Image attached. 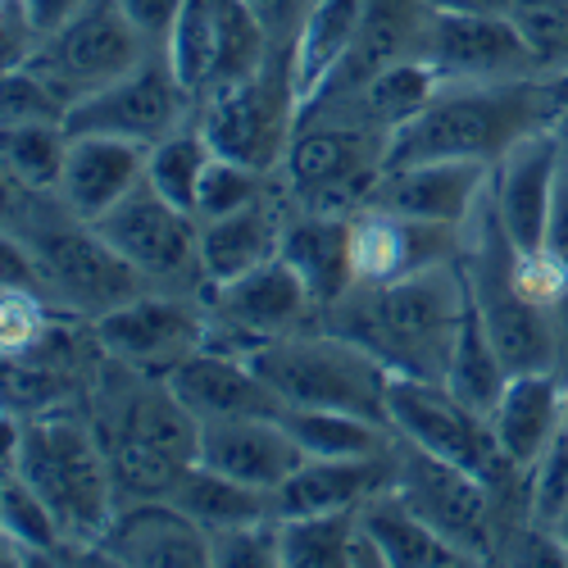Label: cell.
Wrapping results in <instances>:
<instances>
[{
	"label": "cell",
	"mask_w": 568,
	"mask_h": 568,
	"mask_svg": "<svg viewBox=\"0 0 568 568\" xmlns=\"http://www.w3.org/2000/svg\"><path fill=\"white\" fill-rule=\"evenodd\" d=\"M182 6H186V0H119V10L132 19V28L146 37L155 51H164V45H169Z\"/></svg>",
	"instance_id": "cell-42"
},
{
	"label": "cell",
	"mask_w": 568,
	"mask_h": 568,
	"mask_svg": "<svg viewBox=\"0 0 568 568\" xmlns=\"http://www.w3.org/2000/svg\"><path fill=\"white\" fill-rule=\"evenodd\" d=\"M151 55H155V45L132 28V19L119 10V0H87L64 28L37 41V51L23 64L64 105H78L82 97L119 82Z\"/></svg>",
	"instance_id": "cell-8"
},
{
	"label": "cell",
	"mask_w": 568,
	"mask_h": 568,
	"mask_svg": "<svg viewBox=\"0 0 568 568\" xmlns=\"http://www.w3.org/2000/svg\"><path fill=\"white\" fill-rule=\"evenodd\" d=\"M423 60H433L446 82H500L541 73L528 37L509 14H455L433 10L423 32Z\"/></svg>",
	"instance_id": "cell-14"
},
{
	"label": "cell",
	"mask_w": 568,
	"mask_h": 568,
	"mask_svg": "<svg viewBox=\"0 0 568 568\" xmlns=\"http://www.w3.org/2000/svg\"><path fill=\"white\" fill-rule=\"evenodd\" d=\"M273 51V32L246 0H186L164 45L169 69L192 105H205L219 91L260 73Z\"/></svg>",
	"instance_id": "cell-5"
},
{
	"label": "cell",
	"mask_w": 568,
	"mask_h": 568,
	"mask_svg": "<svg viewBox=\"0 0 568 568\" xmlns=\"http://www.w3.org/2000/svg\"><path fill=\"white\" fill-rule=\"evenodd\" d=\"M264 192V173L246 169V164H232L223 155H214L210 173H205V186H201V205H196V219H219V214H232V210H246Z\"/></svg>",
	"instance_id": "cell-40"
},
{
	"label": "cell",
	"mask_w": 568,
	"mask_h": 568,
	"mask_svg": "<svg viewBox=\"0 0 568 568\" xmlns=\"http://www.w3.org/2000/svg\"><path fill=\"white\" fill-rule=\"evenodd\" d=\"M6 155V178L23 192H55L69 160V132L64 123H14L0 136Z\"/></svg>",
	"instance_id": "cell-36"
},
{
	"label": "cell",
	"mask_w": 568,
	"mask_h": 568,
	"mask_svg": "<svg viewBox=\"0 0 568 568\" xmlns=\"http://www.w3.org/2000/svg\"><path fill=\"white\" fill-rule=\"evenodd\" d=\"M564 146L555 132H528L491 169V205L509 236L514 255H537L546 246V227L564 173Z\"/></svg>",
	"instance_id": "cell-15"
},
{
	"label": "cell",
	"mask_w": 568,
	"mask_h": 568,
	"mask_svg": "<svg viewBox=\"0 0 568 568\" xmlns=\"http://www.w3.org/2000/svg\"><path fill=\"white\" fill-rule=\"evenodd\" d=\"M564 509H568V423L528 473V524L555 532Z\"/></svg>",
	"instance_id": "cell-38"
},
{
	"label": "cell",
	"mask_w": 568,
	"mask_h": 568,
	"mask_svg": "<svg viewBox=\"0 0 568 568\" xmlns=\"http://www.w3.org/2000/svg\"><path fill=\"white\" fill-rule=\"evenodd\" d=\"M164 383L173 396L192 409L201 423L210 418H236V414H287L282 400L264 377L251 368L246 355H227V351H192L182 364L164 373Z\"/></svg>",
	"instance_id": "cell-22"
},
{
	"label": "cell",
	"mask_w": 568,
	"mask_h": 568,
	"mask_svg": "<svg viewBox=\"0 0 568 568\" xmlns=\"http://www.w3.org/2000/svg\"><path fill=\"white\" fill-rule=\"evenodd\" d=\"M359 509L277 518V564L282 568H342L351 564V537Z\"/></svg>",
	"instance_id": "cell-34"
},
{
	"label": "cell",
	"mask_w": 568,
	"mask_h": 568,
	"mask_svg": "<svg viewBox=\"0 0 568 568\" xmlns=\"http://www.w3.org/2000/svg\"><path fill=\"white\" fill-rule=\"evenodd\" d=\"M0 114H6V128H14V123H64L69 105L28 64H14V69H6Z\"/></svg>",
	"instance_id": "cell-41"
},
{
	"label": "cell",
	"mask_w": 568,
	"mask_h": 568,
	"mask_svg": "<svg viewBox=\"0 0 568 568\" xmlns=\"http://www.w3.org/2000/svg\"><path fill=\"white\" fill-rule=\"evenodd\" d=\"M91 227L151 282L201 273V219L164 201L146 178Z\"/></svg>",
	"instance_id": "cell-13"
},
{
	"label": "cell",
	"mask_w": 568,
	"mask_h": 568,
	"mask_svg": "<svg viewBox=\"0 0 568 568\" xmlns=\"http://www.w3.org/2000/svg\"><path fill=\"white\" fill-rule=\"evenodd\" d=\"M392 491L450 541L468 564H487L496 555V496L491 483L459 464H446L396 437L392 446Z\"/></svg>",
	"instance_id": "cell-9"
},
{
	"label": "cell",
	"mask_w": 568,
	"mask_h": 568,
	"mask_svg": "<svg viewBox=\"0 0 568 568\" xmlns=\"http://www.w3.org/2000/svg\"><path fill=\"white\" fill-rule=\"evenodd\" d=\"M0 524H6V541L23 546L28 555H60L73 550L64 528L55 524V514L45 509V500L19 478L14 468H6V496H0Z\"/></svg>",
	"instance_id": "cell-37"
},
{
	"label": "cell",
	"mask_w": 568,
	"mask_h": 568,
	"mask_svg": "<svg viewBox=\"0 0 568 568\" xmlns=\"http://www.w3.org/2000/svg\"><path fill=\"white\" fill-rule=\"evenodd\" d=\"M459 227L418 223L387 210L355 214V287L359 282H396L450 260Z\"/></svg>",
	"instance_id": "cell-24"
},
{
	"label": "cell",
	"mask_w": 568,
	"mask_h": 568,
	"mask_svg": "<svg viewBox=\"0 0 568 568\" xmlns=\"http://www.w3.org/2000/svg\"><path fill=\"white\" fill-rule=\"evenodd\" d=\"M97 337L105 355H114L119 364L164 377L173 364H182L192 351L205 346V318L186 301L141 292L97 318Z\"/></svg>",
	"instance_id": "cell-17"
},
{
	"label": "cell",
	"mask_w": 568,
	"mask_h": 568,
	"mask_svg": "<svg viewBox=\"0 0 568 568\" xmlns=\"http://www.w3.org/2000/svg\"><path fill=\"white\" fill-rule=\"evenodd\" d=\"M146 160H151V146H141V141L69 136V160H64V178L55 186V201L64 205V214L97 223L146 178Z\"/></svg>",
	"instance_id": "cell-23"
},
{
	"label": "cell",
	"mask_w": 568,
	"mask_h": 568,
	"mask_svg": "<svg viewBox=\"0 0 568 568\" xmlns=\"http://www.w3.org/2000/svg\"><path fill=\"white\" fill-rule=\"evenodd\" d=\"M555 537H559V546L568 550V509H564V518H559V524H555Z\"/></svg>",
	"instance_id": "cell-45"
},
{
	"label": "cell",
	"mask_w": 568,
	"mask_h": 568,
	"mask_svg": "<svg viewBox=\"0 0 568 568\" xmlns=\"http://www.w3.org/2000/svg\"><path fill=\"white\" fill-rule=\"evenodd\" d=\"M19 236V232H14ZM28 251L37 260V287L60 301L73 314L101 318L119 310L123 301L141 296L146 277H141L105 236L82 219H45L37 214L28 227Z\"/></svg>",
	"instance_id": "cell-7"
},
{
	"label": "cell",
	"mask_w": 568,
	"mask_h": 568,
	"mask_svg": "<svg viewBox=\"0 0 568 568\" xmlns=\"http://www.w3.org/2000/svg\"><path fill=\"white\" fill-rule=\"evenodd\" d=\"M487 160H423V164H396L383 169L373 182L364 210H387L400 219L418 223H442V227H464L473 210L483 205L491 186Z\"/></svg>",
	"instance_id": "cell-16"
},
{
	"label": "cell",
	"mask_w": 568,
	"mask_h": 568,
	"mask_svg": "<svg viewBox=\"0 0 568 568\" xmlns=\"http://www.w3.org/2000/svg\"><path fill=\"white\" fill-rule=\"evenodd\" d=\"M101 555L128 568H205L214 564V537L173 500H123Z\"/></svg>",
	"instance_id": "cell-19"
},
{
	"label": "cell",
	"mask_w": 568,
	"mask_h": 568,
	"mask_svg": "<svg viewBox=\"0 0 568 568\" xmlns=\"http://www.w3.org/2000/svg\"><path fill=\"white\" fill-rule=\"evenodd\" d=\"M305 459V446L292 437L282 414H236L201 423V464L242 487L273 491Z\"/></svg>",
	"instance_id": "cell-18"
},
{
	"label": "cell",
	"mask_w": 568,
	"mask_h": 568,
	"mask_svg": "<svg viewBox=\"0 0 568 568\" xmlns=\"http://www.w3.org/2000/svg\"><path fill=\"white\" fill-rule=\"evenodd\" d=\"M296 119H301V97L292 78V45L287 51L277 45L260 73L201 105V132L210 136L214 155L246 164L255 173L282 169L292 136L301 128Z\"/></svg>",
	"instance_id": "cell-6"
},
{
	"label": "cell",
	"mask_w": 568,
	"mask_h": 568,
	"mask_svg": "<svg viewBox=\"0 0 568 568\" xmlns=\"http://www.w3.org/2000/svg\"><path fill=\"white\" fill-rule=\"evenodd\" d=\"M487 418H491V433H496L509 468L532 473V464L546 455V446L568 423V377L559 368L509 373L505 392Z\"/></svg>",
	"instance_id": "cell-21"
},
{
	"label": "cell",
	"mask_w": 568,
	"mask_h": 568,
	"mask_svg": "<svg viewBox=\"0 0 568 568\" xmlns=\"http://www.w3.org/2000/svg\"><path fill=\"white\" fill-rule=\"evenodd\" d=\"M251 368L296 409H342L392 428V368L342 333H287L246 351Z\"/></svg>",
	"instance_id": "cell-4"
},
{
	"label": "cell",
	"mask_w": 568,
	"mask_h": 568,
	"mask_svg": "<svg viewBox=\"0 0 568 568\" xmlns=\"http://www.w3.org/2000/svg\"><path fill=\"white\" fill-rule=\"evenodd\" d=\"M555 87L537 78L500 82H446L428 110H418L387 136V164L423 160H487L496 164L518 136L541 128L555 110Z\"/></svg>",
	"instance_id": "cell-2"
},
{
	"label": "cell",
	"mask_w": 568,
	"mask_h": 568,
	"mask_svg": "<svg viewBox=\"0 0 568 568\" xmlns=\"http://www.w3.org/2000/svg\"><path fill=\"white\" fill-rule=\"evenodd\" d=\"M509 19L528 37L541 73L568 69V0H518Z\"/></svg>",
	"instance_id": "cell-39"
},
{
	"label": "cell",
	"mask_w": 568,
	"mask_h": 568,
	"mask_svg": "<svg viewBox=\"0 0 568 568\" xmlns=\"http://www.w3.org/2000/svg\"><path fill=\"white\" fill-rule=\"evenodd\" d=\"M282 423L292 428V437L305 446V455L318 459H359V455H392L396 433L383 428L373 418L342 414V409H296L287 405Z\"/></svg>",
	"instance_id": "cell-31"
},
{
	"label": "cell",
	"mask_w": 568,
	"mask_h": 568,
	"mask_svg": "<svg viewBox=\"0 0 568 568\" xmlns=\"http://www.w3.org/2000/svg\"><path fill=\"white\" fill-rule=\"evenodd\" d=\"M505 359L487 333V323L478 314V305H473V292H468V310H464V323H459V337H455V351H450V368H446V387L473 405V409H483L491 414V405L500 400L505 392Z\"/></svg>",
	"instance_id": "cell-32"
},
{
	"label": "cell",
	"mask_w": 568,
	"mask_h": 568,
	"mask_svg": "<svg viewBox=\"0 0 568 568\" xmlns=\"http://www.w3.org/2000/svg\"><path fill=\"white\" fill-rule=\"evenodd\" d=\"M164 500H173L182 514H192L210 537L232 532V528H246V524H260V518H273L268 491H255V487L232 483V478H223V473L205 468L201 459L182 473L178 487H173Z\"/></svg>",
	"instance_id": "cell-30"
},
{
	"label": "cell",
	"mask_w": 568,
	"mask_h": 568,
	"mask_svg": "<svg viewBox=\"0 0 568 568\" xmlns=\"http://www.w3.org/2000/svg\"><path fill=\"white\" fill-rule=\"evenodd\" d=\"M246 6L255 10V19L273 32V41H292L301 19L310 14L314 0H246Z\"/></svg>",
	"instance_id": "cell-43"
},
{
	"label": "cell",
	"mask_w": 568,
	"mask_h": 568,
	"mask_svg": "<svg viewBox=\"0 0 568 568\" xmlns=\"http://www.w3.org/2000/svg\"><path fill=\"white\" fill-rule=\"evenodd\" d=\"M6 468H14L45 500L73 550H101V537L110 532L119 509V491L105 446L78 418L28 414V423H19V414H10Z\"/></svg>",
	"instance_id": "cell-3"
},
{
	"label": "cell",
	"mask_w": 568,
	"mask_h": 568,
	"mask_svg": "<svg viewBox=\"0 0 568 568\" xmlns=\"http://www.w3.org/2000/svg\"><path fill=\"white\" fill-rule=\"evenodd\" d=\"M282 260L310 287L318 310H333L355 287V214H314L305 210L282 227Z\"/></svg>",
	"instance_id": "cell-26"
},
{
	"label": "cell",
	"mask_w": 568,
	"mask_h": 568,
	"mask_svg": "<svg viewBox=\"0 0 568 568\" xmlns=\"http://www.w3.org/2000/svg\"><path fill=\"white\" fill-rule=\"evenodd\" d=\"M442 87H446V78L437 73L433 60L409 55V60L383 69L364 91H355V97H364L368 123H377V128H400V123L414 119L418 110H428V105L437 101Z\"/></svg>",
	"instance_id": "cell-35"
},
{
	"label": "cell",
	"mask_w": 568,
	"mask_h": 568,
	"mask_svg": "<svg viewBox=\"0 0 568 568\" xmlns=\"http://www.w3.org/2000/svg\"><path fill=\"white\" fill-rule=\"evenodd\" d=\"M368 0H314L310 14L301 19L292 45V78H296V97H301V119L323 101L327 82L337 78L346 64L351 45L359 37Z\"/></svg>",
	"instance_id": "cell-27"
},
{
	"label": "cell",
	"mask_w": 568,
	"mask_h": 568,
	"mask_svg": "<svg viewBox=\"0 0 568 568\" xmlns=\"http://www.w3.org/2000/svg\"><path fill=\"white\" fill-rule=\"evenodd\" d=\"M464 310L468 277L455 268V260H446L396 282H359L327 310V327L359 342L396 377L446 383Z\"/></svg>",
	"instance_id": "cell-1"
},
{
	"label": "cell",
	"mask_w": 568,
	"mask_h": 568,
	"mask_svg": "<svg viewBox=\"0 0 568 568\" xmlns=\"http://www.w3.org/2000/svg\"><path fill=\"white\" fill-rule=\"evenodd\" d=\"M210 164H214V146H210V136L201 132V123H192V128L182 123L178 132H169L164 141H155V146H151L146 182L155 186L164 201H173L178 210L196 214Z\"/></svg>",
	"instance_id": "cell-33"
},
{
	"label": "cell",
	"mask_w": 568,
	"mask_h": 568,
	"mask_svg": "<svg viewBox=\"0 0 568 568\" xmlns=\"http://www.w3.org/2000/svg\"><path fill=\"white\" fill-rule=\"evenodd\" d=\"M387 483H392V455H359V459H318V455H310L287 483L268 491V509H273V518L359 509Z\"/></svg>",
	"instance_id": "cell-25"
},
{
	"label": "cell",
	"mask_w": 568,
	"mask_h": 568,
	"mask_svg": "<svg viewBox=\"0 0 568 568\" xmlns=\"http://www.w3.org/2000/svg\"><path fill=\"white\" fill-rule=\"evenodd\" d=\"M359 528L373 537L377 550H383V568H455V564H468V555H459L450 541H442L428 524H423V518L392 491V483L359 505Z\"/></svg>",
	"instance_id": "cell-29"
},
{
	"label": "cell",
	"mask_w": 568,
	"mask_h": 568,
	"mask_svg": "<svg viewBox=\"0 0 568 568\" xmlns=\"http://www.w3.org/2000/svg\"><path fill=\"white\" fill-rule=\"evenodd\" d=\"M205 296H210L214 314L232 327V333L242 342H251V351L273 342V337L301 333V323L310 318V310H318L310 287L301 282V273L282 255H273L268 264L232 277V282L205 287Z\"/></svg>",
	"instance_id": "cell-20"
},
{
	"label": "cell",
	"mask_w": 568,
	"mask_h": 568,
	"mask_svg": "<svg viewBox=\"0 0 568 568\" xmlns=\"http://www.w3.org/2000/svg\"><path fill=\"white\" fill-rule=\"evenodd\" d=\"M186 105L192 101H186V91L178 87L169 55L155 51L151 60H141L119 82L69 105L64 132L69 136H123V141H141V146H155V141H164L169 132L182 128Z\"/></svg>",
	"instance_id": "cell-12"
},
{
	"label": "cell",
	"mask_w": 568,
	"mask_h": 568,
	"mask_svg": "<svg viewBox=\"0 0 568 568\" xmlns=\"http://www.w3.org/2000/svg\"><path fill=\"white\" fill-rule=\"evenodd\" d=\"M433 10H455V14H514L518 0H428Z\"/></svg>",
	"instance_id": "cell-44"
},
{
	"label": "cell",
	"mask_w": 568,
	"mask_h": 568,
	"mask_svg": "<svg viewBox=\"0 0 568 568\" xmlns=\"http://www.w3.org/2000/svg\"><path fill=\"white\" fill-rule=\"evenodd\" d=\"M282 227L273 210L264 201L246 205V210H232L219 219L201 223V277L205 287H219V282H232L260 264H268L282 251Z\"/></svg>",
	"instance_id": "cell-28"
},
{
	"label": "cell",
	"mask_w": 568,
	"mask_h": 568,
	"mask_svg": "<svg viewBox=\"0 0 568 568\" xmlns=\"http://www.w3.org/2000/svg\"><path fill=\"white\" fill-rule=\"evenodd\" d=\"M392 128L355 123V128H296L282 173L287 186L314 214L364 210L377 173L387 164Z\"/></svg>",
	"instance_id": "cell-11"
},
{
	"label": "cell",
	"mask_w": 568,
	"mask_h": 568,
	"mask_svg": "<svg viewBox=\"0 0 568 568\" xmlns=\"http://www.w3.org/2000/svg\"><path fill=\"white\" fill-rule=\"evenodd\" d=\"M387 418H392V433L400 442L428 450V455H437L446 464H459L468 473H478V478H487L491 487L500 478H514L518 473L500 455L491 418L483 409L464 405L446 383H428V377H392Z\"/></svg>",
	"instance_id": "cell-10"
}]
</instances>
